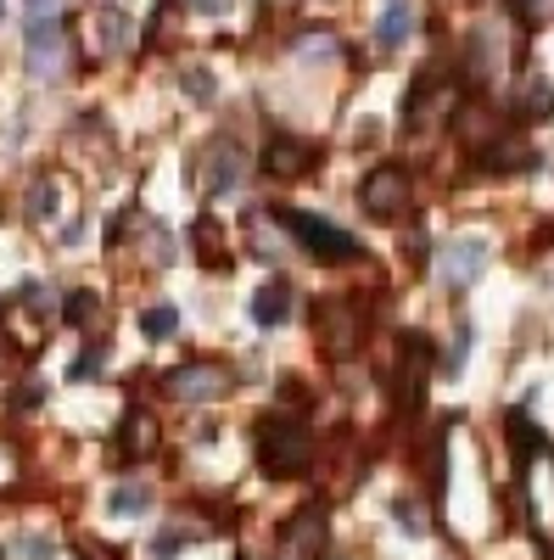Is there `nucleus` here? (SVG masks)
I'll return each mask as SVG.
<instances>
[{"label": "nucleus", "mask_w": 554, "mask_h": 560, "mask_svg": "<svg viewBox=\"0 0 554 560\" xmlns=\"http://www.w3.org/2000/svg\"><path fill=\"white\" fill-rule=\"evenodd\" d=\"M252 443H258V471L274 477V482L303 477L314 465V432L303 427V420H292V415H263Z\"/></svg>", "instance_id": "1"}, {"label": "nucleus", "mask_w": 554, "mask_h": 560, "mask_svg": "<svg viewBox=\"0 0 554 560\" xmlns=\"http://www.w3.org/2000/svg\"><path fill=\"white\" fill-rule=\"evenodd\" d=\"M197 185L208 197H224V191H241V179H247V158H241V147L229 135H213L208 147H202V158H197Z\"/></svg>", "instance_id": "4"}, {"label": "nucleus", "mask_w": 554, "mask_h": 560, "mask_svg": "<svg viewBox=\"0 0 554 560\" xmlns=\"http://www.w3.org/2000/svg\"><path fill=\"white\" fill-rule=\"evenodd\" d=\"M191 242H197V253H202V264H208V269H224V264H229V247L219 242V224H213V219H197Z\"/></svg>", "instance_id": "14"}, {"label": "nucleus", "mask_w": 554, "mask_h": 560, "mask_svg": "<svg viewBox=\"0 0 554 560\" xmlns=\"http://www.w3.org/2000/svg\"><path fill=\"white\" fill-rule=\"evenodd\" d=\"M179 90H185L197 107H213V96H219V84H213L208 68H185V73H179Z\"/></svg>", "instance_id": "19"}, {"label": "nucleus", "mask_w": 554, "mask_h": 560, "mask_svg": "<svg viewBox=\"0 0 554 560\" xmlns=\"http://www.w3.org/2000/svg\"><path fill=\"white\" fill-rule=\"evenodd\" d=\"M129 34H134V23H129L123 7H96L90 12V45H96V57H118L129 45Z\"/></svg>", "instance_id": "9"}, {"label": "nucleus", "mask_w": 554, "mask_h": 560, "mask_svg": "<svg viewBox=\"0 0 554 560\" xmlns=\"http://www.w3.org/2000/svg\"><path fill=\"white\" fill-rule=\"evenodd\" d=\"M314 163H319V147L303 135H269L263 140V174H274V179H303Z\"/></svg>", "instance_id": "6"}, {"label": "nucleus", "mask_w": 554, "mask_h": 560, "mask_svg": "<svg viewBox=\"0 0 554 560\" xmlns=\"http://www.w3.org/2000/svg\"><path fill=\"white\" fill-rule=\"evenodd\" d=\"M521 113H527V118H554V79H527Z\"/></svg>", "instance_id": "18"}, {"label": "nucleus", "mask_w": 554, "mask_h": 560, "mask_svg": "<svg viewBox=\"0 0 554 560\" xmlns=\"http://www.w3.org/2000/svg\"><path fill=\"white\" fill-rule=\"evenodd\" d=\"M57 12H62V0H28V18L34 23H57Z\"/></svg>", "instance_id": "23"}, {"label": "nucleus", "mask_w": 554, "mask_h": 560, "mask_svg": "<svg viewBox=\"0 0 554 560\" xmlns=\"http://www.w3.org/2000/svg\"><path fill=\"white\" fill-rule=\"evenodd\" d=\"M191 7H197L202 18H224L229 7H236V0H191Z\"/></svg>", "instance_id": "24"}, {"label": "nucleus", "mask_w": 554, "mask_h": 560, "mask_svg": "<svg viewBox=\"0 0 554 560\" xmlns=\"http://www.w3.org/2000/svg\"><path fill=\"white\" fill-rule=\"evenodd\" d=\"M57 62H62V34H57V23H34V28H28V73H34V79H51Z\"/></svg>", "instance_id": "11"}, {"label": "nucleus", "mask_w": 554, "mask_h": 560, "mask_svg": "<svg viewBox=\"0 0 554 560\" xmlns=\"http://www.w3.org/2000/svg\"><path fill=\"white\" fill-rule=\"evenodd\" d=\"M314 527H326V522H319V510H303V516L292 522V544L297 549H314Z\"/></svg>", "instance_id": "21"}, {"label": "nucleus", "mask_w": 554, "mask_h": 560, "mask_svg": "<svg viewBox=\"0 0 554 560\" xmlns=\"http://www.w3.org/2000/svg\"><path fill=\"white\" fill-rule=\"evenodd\" d=\"M274 219H281V224L292 230L297 247H303L314 264H353V258H358V242L347 236L342 224H331V219L303 213V208H274Z\"/></svg>", "instance_id": "2"}, {"label": "nucleus", "mask_w": 554, "mask_h": 560, "mask_svg": "<svg viewBox=\"0 0 554 560\" xmlns=\"http://www.w3.org/2000/svg\"><path fill=\"white\" fill-rule=\"evenodd\" d=\"M96 308H102L96 292H73V298H68V319H73V325H90V319H96Z\"/></svg>", "instance_id": "20"}, {"label": "nucleus", "mask_w": 554, "mask_h": 560, "mask_svg": "<svg viewBox=\"0 0 554 560\" xmlns=\"http://www.w3.org/2000/svg\"><path fill=\"white\" fill-rule=\"evenodd\" d=\"M57 202H62V191H57V179L45 174V179H34V191H28V219L34 224H45V219H57Z\"/></svg>", "instance_id": "15"}, {"label": "nucleus", "mask_w": 554, "mask_h": 560, "mask_svg": "<svg viewBox=\"0 0 554 560\" xmlns=\"http://www.w3.org/2000/svg\"><path fill=\"white\" fill-rule=\"evenodd\" d=\"M358 202L369 219H398L409 208V174L398 163H381V168H369L364 185H358Z\"/></svg>", "instance_id": "5"}, {"label": "nucleus", "mask_w": 554, "mask_h": 560, "mask_svg": "<svg viewBox=\"0 0 554 560\" xmlns=\"http://www.w3.org/2000/svg\"><path fill=\"white\" fill-rule=\"evenodd\" d=\"M163 393L179 398V404H213V398L229 393V370L213 364V359H185L179 370L163 376Z\"/></svg>", "instance_id": "3"}, {"label": "nucleus", "mask_w": 554, "mask_h": 560, "mask_svg": "<svg viewBox=\"0 0 554 560\" xmlns=\"http://www.w3.org/2000/svg\"><path fill=\"white\" fill-rule=\"evenodd\" d=\"M252 319L258 325H286L292 319V280H263V287L252 292Z\"/></svg>", "instance_id": "12"}, {"label": "nucleus", "mask_w": 554, "mask_h": 560, "mask_svg": "<svg viewBox=\"0 0 554 560\" xmlns=\"http://www.w3.org/2000/svg\"><path fill=\"white\" fill-rule=\"evenodd\" d=\"M107 510H113V516H146V510H152V488H134V482H123V488H113Z\"/></svg>", "instance_id": "17"}, {"label": "nucleus", "mask_w": 554, "mask_h": 560, "mask_svg": "<svg viewBox=\"0 0 554 560\" xmlns=\"http://www.w3.org/2000/svg\"><path fill=\"white\" fill-rule=\"evenodd\" d=\"M163 443V427H157V415L141 409V404H129L123 420H118V459H152Z\"/></svg>", "instance_id": "8"}, {"label": "nucleus", "mask_w": 554, "mask_h": 560, "mask_svg": "<svg viewBox=\"0 0 554 560\" xmlns=\"http://www.w3.org/2000/svg\"><path fill=\"white\" fill-rule=\"evenodd\" d=\"M409 34H414V7L409 0H387V12L376 18V45L398 51V45H409Z\"/></svg>", "instance_id": "13"}, {"label": "nucleus", "mask_w": 554, "mask_h": 560, "mask_svg": "<svg viewBox=\"0 0 554 560\" xmlns=\"http://www.w3.org/2000/svg\"><path fill=\"white\" fill-rule=\"evenodd\" d=\"M482 264H487V242H482V236L453 242V247L443 253V275H448V287H471V280L482 275Z\"/></svg>", "instance_id": "10"}, {"label": "nucleus", "mask_w": 554, "mask_h": 560, "mask_svg": "<svg viewBox=\"0 0 554 560\" xmlns=\"http://www.w3.org/2000/svg\"><path fill=\"white\" fill-rule=\"evenodd\" d=\"M314 325H319V337H326V353H331V359H353V348H358V319H353L347 298H326V303H319V314H314Z\"/></svg>", "instance_id": "7"}, {"label": "nucleus", "mask_w": 554, "mask_h": 560, "mask_svg": "<svg viewBox=\"0 0 554 560\" xmlns=\"http://www.w3.org/2000/svg\"><path fill=\"white\" fill-rule=\"evenodd\" d=\"M102 364H107V348L96 342V348H90V353H84V359L73 364V382H90V376H96V370H102Z\"/></svg>", "instance_id": "22"}, {"label": "nucleus", "mask_w": 554, "mask_h": 560, "mask_svg": "<svg viewBox=\"0 0 554 560\" xmlns=\"http://www.w3.org/2000/svg\"><path fill=\"white\" fill-rule=\"evenodd\" d=\"M141 331H146L152 342L174 337V331H179V308H174V303H152V308H141Z\"/></svg>", "instance_id": "16"}]
</instances>
